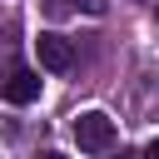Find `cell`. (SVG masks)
Here are the masks:
<instances>
[{
  "label": "cell",
  "mask_w": 159,
  "mask_h": 159,
  "mask_svg": "<svg viewBox=\"0 0 159 159\" xmlns=\"http://www.w3.org/2000/svg\"><path fill=\"white\" fill-rule=\"evenodd\" d=\"M5 99H10V104H35V99H40V70L15 65L10 80H5Z\"/></svg>",
  "instance_id": "obj_3"
},
{
  "label": "cell",
  "mask_w": 159,
  "mask_h": 159,
  "mask_svg": "<svg viewBox=\"0 0 159 159\" xmlns=\"http://www.w3.org/2000/svg\"><path fill=\"white\" fill-rule=\"evenodd\" d=\"M119 159H144V154H119Z\"/></svg>",
  "instance_id": "obj_7"
},
{
  "label": "cell",
  "mask_w": 159,
  "mask_h": 159,
  "mask_svg": "<svg viewBox=\"0 0 159 159\" xmlns=\"http://www.w3.org/2000/svg\"><path fill=\"white\" fill-rule=\"evenodd\" d=\"M35 50H40V65H45L50 75H65V70L75 65V45H70L65 35H55V30H45V35L35 40Z\"/></svg>",
  "instance_id": "obj_2"
},
{
  "label": "cell",
  "mask_w": 159,
  "mask_h": 159,
  "mask_svg": "<svg viewBox=\"0 0 159 159\" xmlns=\"http://www.w3.org/2000/svg\"><path fill=\"white\" fill-rule=\"evenodd\" d=\"M80 5H84L89 15H104V0H80Z\"/></svg>",
  "instance_id": "obj_4"
},
{
  "label": "cell",
  "mask_w": 159,
  "mask_h": 159,
  "mask_svg": "<svg viewBox=\"0 0 159 159\" xmlns=\"http://www.w3.org/2000/svg\"><path fill=\"white\" fill-rule=\"evenodd\" d=\"M75 144H80L84 154H109V149H114V119L99 114V109H84V114L75 119Z\"/></svg>",
  "instance_id": "obj_1"
},
{
  "label": "cell",
  "mask_w": 159,
  "mask_h": 159,
  "mask_svg": "<svg viewBox=\"0 0 159 159\" xmlns=\"http://www.w3.org/2000/svg\"><path fill=\"white\" fill-rule=\"evenodd\" d=\"M154 20H159V5H154Z\"/></svg>",
  "instance_id": "obj_8"
},
{
  "label": "cell",
  "mask_w": 159,
  "mask_h": 159,
  "mask_svg": "<svg viewBox=\"0 0 159 159\" xmlns=\"http://www.w3.org/2000/svg\"><path fill=\"white\" fill-rule=\"evenodd\" d=\"M144 159H159V139H149V144H144Z\"/></svg>",
  "instance_id": "obj_5"
},
{
  "label": "cell",
  "mask_w": 159,
  "mask_h": 159,
  "mask_svg": "<svg viewBox=\"0 0 159 159\" xmlns=\"http://www.w3.org/2000/svg\"><path fill=\"white\" fill-rule=\"evenodd\" d=\"M40 159H65V154H55V149H50V154H40Z\"/></svg>",
  "instance_id": "obj_6"
}]
</instances>
